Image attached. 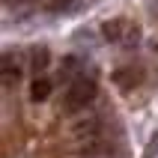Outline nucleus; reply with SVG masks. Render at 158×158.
<instances>
[{
    "mask_svg": "<svg viewBox=\"0 0 158 158\" xmlns=\"http://www.w3.org/2000/svg\"><path fill=\"white\" fill-rule=\"evenodd\" d=\"M48 96H51V81L48 78H36L33 87H30V98H33V102H45Z\"/></svg>",
    "mask_w": 158,
    "mask_h": 158,
    "instance_id": "nucleus-7",
    "label": "nucleus"
},
{
    "mask_svg": "<svg viewBox=\"0 0 158 158\" xmlns=\"http://www.w3.org/2000/svg\"><path fill=\"white\" fill-rule=\"evenodd\" d=\"M152 15L158 18V0H152Z\"/></svg>",
    "mask_w": 158,
    "mask_h": 158,
    "instance_id": "nucleus-10",
    "label": "nucleus"
},
{
    "mask_svg": "<svg viewBox=\"0 0 158 158\" xmlns=\"http://www.w3.org/2000/svg\"><path fill=\"white\" fill-rule=\"evenodd\" d=\"M102 33L110 45H123V48H134L140 42V27L128 21V18H114V21H105Z\"/></svg>",
    "mask_w": 158,
    "mask_h": 158,
    "instance_id": "nucleus-1",
    "label": "nucleus"
},
{
    "mask_svg": "<svg viewBox=\"0 0 158 158\" xmlns=\"http://www.w3.org/2000/svg\"><path fill=\"white\" fill-rule=\"evenodd\" d=\"M155 51H158V36H155Z\"/></svg>",
    "mask_w": 158,
    "mask_h": 158,
    "instance_id": "nucleus-12",
    "label": "nucleus"
},
{
    "mask_svg": "<svg viewBox=\"0 0 158 158\" xmlns=\"http://www.w3.org/2000/svg\"><path fill=\"white\" fill-rule=\"evenodd\" d=\"M140 78H143V72L137 69V66H125V69H119L114 75V84L123 87V89H131L134 84H140Z\"/></svg>",
    "mask_w": 158,
    "mask_h": 158,
    "instance_id": "nucleus-4",
    "label": "nucleus"
},
{
    "mask_svg": "<svg viewBox=\"0 0 158 158\" xmlns=\"http://www.w3.org/2000/svg\"><path fill=\"white\" fill-rule=\"evenodd\" d=\"M0 75H3V84H15L18 78H21V63H18V54L6 51L3 54V63H0Z\"/></svg>",
    "mask_w": 158,
    "mask_h": 158,
    "instance_id": "nucleus-3",
    "label": "nucleus"
},
{
    "mask_svg": "<svg viewBox=\"0 0 158 158\" xmlns=\"http://www.w3.org/2000/svg\"><path fill=\"white\" fill-rule=\"evenodd\" d=\"M60 75H63V81H69V84H75L78 78H84V66H81V60H78V57H66Z\"/></svg>",
    "mask_w": 158,
    "mask_h": 158,
    "instance_id": "nucleus-6",
    "label": "nucleus"
},
{
    "mask_svg": "<svg viewBox=\"0 0 158 158\" xmlns=\"http://www.w3.org/2000/svg\"><path fill=\"white\" fill-rule=\"evenodd\" d=\"M93 98H96V78L84 75V78H78L75 84H69L63 107H66L69 114H78V110H84V107H87Z\"/></svg>",
    "mask_w": 158,
    "mask_h": 158,
    "instance_id": "nucleus-2",
    "label": "nucleus"
},
{
    "mask_svg": "<svg viewBox=\"0 0 158 158\" xmlns=\"http://www.w3.org/2000/svg\"><path fill=\"white\" fill-rule=\"evenodd\" d=\"M155 152H158V134H155V137L149 140V149H146V158H152Z\"/></svg>",
    "mask_w": 158,
    "mask_h": 158,
    "instance_id": "nucleus-8",
    "label": "nucleus"
},
{
    "mask_svg": "<svg viewBox=\"0 0 158 158\" xmlns=\"http://www.w3.org/2000/svg\"><path fill=\"white\" fill-rule=\"evenodd\" d=\"M51 3H54V6H60V9H63V6H69L72 0H51Z\"/></svg>",
    "mask_w": 158,
    "mask_h": 158,
    "instance_id": "nucleus-9",
    "label": "nucleus"
},
{
    "mask_svg": "<svg viewBox=\"0 0 158 158\" xmlns=\"http://www.w3.org/2000/svg\"><path fill=\"white\" fill-rule=\"evenodd\" d=\"M6 3H9V6H12V3H18V0H6Z\"/></svg>",
    "mask_w": 158,
    "mask_h": 158,
    "instance_id": "nucleus-11",
    "label": "nucleus"
},
{
    "mask_svg": "<svg viewBox=\"0 0 158 158\" xmlns=\"http://www.w3.org/2000/svg\"><path fill=\"white\" fill-rule=\"evenodd\" d=\"M48 63H51V51L45 45H33L30 48V72L42 75V69H48Z\"/></svg>",
    "mask_w": 158,
    "mask_h": 158,
    "instance_id": "nucleus-5",
    "label": "nucleus"
}]
</instances>
